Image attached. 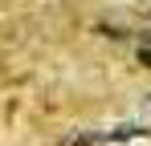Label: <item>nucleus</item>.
Wrapping results in <instances>:
<instances>
[{"mask_svg":"<svg viewBox=\"0 0 151 146\" xmlns=\"http://www.w3.org/2000/svg\"><path fill=\"white\" fill-rule=\"evenodd\" d=\"M139 61H143V65H147V69H151V49H147V45L139 49Z\"/></svg>","mask_w":151,"mask_h":146,"instance_id":"1","label":"nucleus"}]
</instances>
